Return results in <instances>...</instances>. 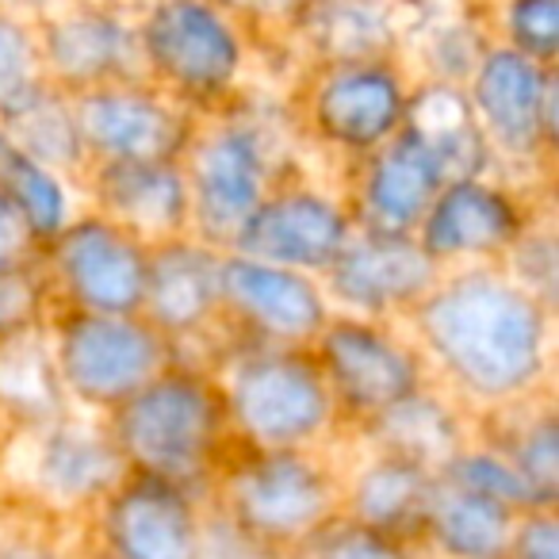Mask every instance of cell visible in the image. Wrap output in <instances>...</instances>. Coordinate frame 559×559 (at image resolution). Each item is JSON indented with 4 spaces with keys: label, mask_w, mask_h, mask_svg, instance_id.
Here are the masks:
<instances>
[{
    "label": "cell",
    "mask_w": 559,
    "mask_h": 559,
    "mask_svg": "<svg viewBox=\"0 0 559 559\" xmlns=\"http://www.w3.org/2000/svg\"><path fill=\"white\" fill-rule=\"evenodd\" d=\"M490 35L498 47L559 70V0H513L490 9Z\"/></svg>",
    "instance_id": "cell-35"
},
{
    "label": "cell",
    "mask_w": 559,
    "mask_h": 559,
    "mask_svg": "<svg viewBox=\"0 0 559 559\" xmlns=\"http://www.w3.org/2000/svg\"><path fill=\"white\" fill-rule=\"evenodd\" d=\"M218 272H223V249L192 234L150 246L146 296L139 314L173 345L177 360L200 365V349H207L203 357L207 368L215 353L230 342L223 326Z\"/></svg>",
    "instance_id": "cell-15"
},
{
    "label": "cell",
    "mask_w": 559,
    "mask_h": 559,
    "mask_svg": "<svg viewBox=\"0 0 559 559\" xmlns=\"http://www.w3.org/2000/svg\"><path fill=\"white\" fill-rule=\"evenodd\" d=\"M0 559H78L47 528H0Z\"/></svg>",
    "instance_id": "cell-41"
},
{
    "label": "cell",
    "mask_w": 559,
    "mask_h": 559,
    "mask_svg": "<svg viewBox=\"0 0 559 559\" xmlns=\"http://www.w3.org/2000/svg\"><path fill=\"white\" fill-rule=\"evenodd\" d=\"M495 47L490 9H406L403 12V70L411 81L467 85L483 55Z\"/></svg>",
    "instance_id": "cell-25"
},
{
    "label": "cell",
    "mask_w": 559,
    "mask_h": 559,
    "mask_svg": "<svg viewBox=\"0 0 559 559\" xmlns=\"http://www.w3.org/2000/svg\"><path fill=\"white\" fill-rule=\"evenodd\" d=\"M311 357L334 399L337 421L353 433L368 429L376 418L433 383L403 326H383L349 314H334L326 322L319 342L311 345Z\"/></svg>",
    "instance_id": "cell-8"
},
{
    "label": "cell",
    "mask_w": 559,
    "mask_h": 559,
    "mask_svg": "<svg viewBox=\"0 0 559 559\" xmlns=\"http://www.w3.org/2000/svg\"><path fill=\"white\" fill-rule=\"evenodd\" d=\"M50 314H55V296H50L39 257L4 264L0 269V345L27 334H43Z\"/></svg>",
    "instance_id": "cell-36"
},
{
    "label": "cell",
    "mask_w": 559,
    "mask_h": 559,
    "mask_svg": "<svg viewBox=\"0 0 559 559\" xmlns=\"http://www.w3.org/2000/svg\"><path fill=\"white\" fill-rule=\"evenodd\" d=\"M47 85L62 96L142 81L134 9L116 4H62L32 12Z\"/></svg>",
    "instance_id": "cell-17"
},
{
    "label": "cell",
    "mask_w": 559,
    "mask_h": 559,
    "mask_svg": "<svg viewBox=\"0 0 559 559\" xmlns=\"http://www.w3.org/2000/svg\"><path fill=\"white\" fill-rule=\"evenodd\" d=\"M188 185V230L215 249H230L234 234L280 185L272 134L253 111L230 104L218 116L200 119L192 146L180 157Z\"/></svg>",
    "instance_id": "cell-6"
},
{
    "label": "cell",
    "mask_w": 559,
    "mask_h": 559,
    "mask_svg": "<svg viewBox=\"0 0 559 559\" xmlns=\"http://www.w3.org/2000/svg\"><path fill=\"white\" fill-rule=\"evenodd\" d=\"M510 559H559L556 510H528L513 521Z\"/></svg>",
    "instance_id": "cell-40"
},
{
    "label": "cell",
    "mask_w": 559,
    "mask_h": 559,
    "mask_svg": "<svg viewBox=\"0 0 559 559\" xmlns=\"http://www.w3.org/2000/svg\"><path fill=\"white\" fill-rule=\"evenodd\" d=\"M223 326L241 345H276V349H311L326 322L334 319L322 280L276 269L241 253H223L218 272Z\"/></svg>",
    "instance_id": "cell-14"
},
{
    "label": "cell",
    "mask_w": 559,
    "mask_h": 559,
    "mask_svg": "<svg viewBox=\"0 0 559 559\" xmlns=\"http://www.w3.org/2000/svg\"><path fill=\"white\" fill-rule=\"evenodd\" d=\"M288 35L304 47L311 70L357 62H399L403 9L383 4H299L288 9Z\"/></svg>",
    "instance_id": "cell-23"
},
{
    "label": "cell",
    "mask_w": 559,
    "mask_h": 559,
    "mask_svg": "<svg viewBox=\"0 0 559 559\" xmlns=\"http://www.w3.org/2000/svg\"><path fill=\"white\" fill-rule=\"evenodd\" d=\"M0 150H4V131H0Z\"/></svg>",
    "instance_id": "cell-44"
},
{
    "label": "cell",
    "mask_w": 559,
    "mask_h": 559,
    "mask_svg": "<svg viewBox=\"0 0 559 559\" xmlns=\"http://www.w3.org/2000/svg\"><path fill=\"white\" fill-rule=\"evenodd\" d=\"M35 257H39V249H35L32 234H27V226L20 223L9 195L0 192V269H4V264L35 261Z\"/></svg>",
    "instance_id": "cell-42"
},
{
    "label": "cell",
    "mask_w": 559,
    "mask_h": 559,
    "mask_svg": "<svg viewBox=\"0 0 559 559\" xmlns=\"http://www.w3.org/2000/svg\"><path fill=\"white\" fill-rule=\"evenodd\" d=\"M411 73L403 62H357L311 70L304 88V123L322 150L365 162L403 134Z\"/></svg>",
    "instance_id": "cell-11"
},
{
    "label": "cell",
    "mask_w": 559,
    "mask_h": 559,
    "mask_svg": "<svg viewBox=\"0 0 559 559\" xmlns=\"http://www.w3.org/2000/svg\"><path fill=\"white\" fill-rule=\"evenodd\" d=\"M62 414H70V403L55 372L47 330L0 345V418L16 433H32Z\"/></svg>",
    "instance_id": "cell-30"
},
{
    "label": "cell",
    "mask_w": 559,
    "mask_h": 559,
    "mask_svg": "<svg viewBox=\"0 0 559 559\" xmlns=\"http://www.w3.org/2000/svg\"><path fill=\"white\" fill-rule=\"evenodd\" d=\"M433 487L437 475L426 467L365 449V456L349 467V475H342V513L391 540L418 548Z\"/></svg>",
    "instance_id": "cell-24"
},
{
    "label": "cell",
    "mask_w": 559,
    "mask_h": 559,
    "mask_svg": "<svg viewBox=\"0 0 559 559\" xmlns=\"http://www.w3.org/2000/svg\"><path fill=\"white\" fill-rule=\"evenodd\" d=\"M357 437L365 441V449L411 460V464L441 475L444 464L475 437V418L429 383L426 391L406 399L403 406H395L383 418H376Z\"/></svg>",
    "instance_id": "cell-27"
},
{
    "label": "cell",
    "mask_w": 559,
    "mask_h": 559,
    "mask_svg": "<svg viewBox=\"0 0 559 559\" xmlns=\"http://www.w3.org/2000/svg\"><path fill=\"white\" fill-rule=\"evenodd\" d=\"M192 559H292V556H284V551L246 536L241 528H234L223 513L207 506L203 528H200V544H195Z\"/></svg>",
    "instance_id": "cell-39"
},
{
    "label": "cell",
    "mask_w": 559,
    "mask_h": 559,
    "mask_svg": "<svg viewBox=\"0 0 559 559\" xmlns=\"http://www.w3.org/2000/svg\"><path fill=\"white\" fill-rule=\"evenodd\" d=\"M0 192L9 195V203L16 207L20 223L27 226L35 249L50 246L85 211L81 188L73 180L43 169L32 157L16 154L9 142L0 150Z\"/></svg>",
    "instance_id": "cell-31"
},
{
    "label": "cell",
    "mask_w": 559,
    "mask_h": 559,
    "mask_svg": "<svg viewBox=\"0 0 559 559\" xmlns=\"http://www.w3.org/2000/svg\"><path fill=\"white\" fill-rule=\"evenodd\" d=\"M81 203L108 223L123 226L142 246L185 238L188 230V185L180 162H116L88 165L81 177Z\"/></svg>",
    "instance_id": "cell-21"
},
{
    "label": "cell",
    "mask_w": 559,
    "mask_h": 559,
    "mask_svg": "<svg viewBox=\"0 0 559 559\" xmlns=\"http://www.w3.org/2000/svg\"><path fill=\"white\" fill-rule=\"evenodd\" d=\"M203 513V498L127 472V479L88 518L93 551L108 559H192Z\"/></svg>",
    "instance_id": "cell-20"
},
{
    "label": "cell",
    "mask_w": 559,
    "mask_h": 559,
    "mask_svg": "<svg viewBox=\"0 0 559 559\" xmlns=\"http://www.w3.org/2000/svg\"><path fill=\"white\" fill-rule=\"evenodd\" d=\"M207 506L246 536L292 556L342 513V472L322 452L234 449Z\"/></svg>",
    "instance_id": "cell-5"
},
{
    "label": "cell",
    "mask_w": 559,
    "mask_h": 559,
    "mask_svg": "<svg viewBox=\"0 0 559 559\" xmlns=\"http://www.w3.org/2000/svg\"><path fill=\"white\" fill-rule=\"evenodd\" d=\"M518 518L506 506L437 479L418 548L426 559H510Z\"/></svg>",
    "instance_id": "cell-28"
},
{
    "label": "cell",
    "mask_w": 559,
    "mask_h": 559,
    "mask_svg": "<svg viewBox=\"0 0 559 559\" xmlns=\"http://www.w3.org/2000/svg\"><path fill=\"white\" fill-rule=\"evenodd\" d=\"M78 559H108V556H100V551L88 548V551H78Z\"/></svg>",
    "instance_id": "cell-43"
},
{
    "label": "cell",
    "mask_w": 559,
    "mask_h": 559,
    "mask_svg": "<svg viewBox=\"0 0 559 559\" xmlns=\"http://www.w3.org/2000/svg\"><path fill=\"white\" fill-rule=\"evenodd\" d=\"M444 185L449 180H444L441 165L403 131L372 157L353 165V185L345 192V203H349L357 230L414 234Z\"/></svg>",
    "instance_id": "cell-22"
},
{
    "label": "cell",
    "mask_w": 559,
    "mask_h": 559,
    "mask_svg": "<svg viewBox=\"0 0 559 559\" xmlns=\"http://www.w3.org/2000/svg\"><path fill=\"white\" fill-rule=\"evenodd\" d=\"M475 426H495V429H475V437L495 444L506 460L521 472L528 490L536 495L540 506L556 510L559 502V418L548 395L533 399V403L510 406L490 418H479Z\"/></svg>",
    "instance_id": "cell-29"
},
{
    "label": "cell",
    "mask_w": 559,
    "mask_h": 559,
    "mask_svg": "<svg viewBox=\"0 0 559 559\" xmlns=\"http://www.w3.org/2000/svg\"><path fill=\"white\" fill-rule=\"evenodd\" d=\"M437 479L452 483V487L467 490V495L487 498V502L506 506V510H513V513L551 510V506L536 502V495L528 490V483L521 479L518 467H513L495 444L479 441V437H472V441L444 464V472L437 475Z\"/></svg>",
    "instance_id": "cell-33"
},
{
    "label": "cell",
    "mask_w": 559,
    "mask_h": 559,
    "mask_svg": "<svg viewBox=\"0 0 559 559\" xmlns=\"http://www.w3.org/2000/svg\"><path fill=\"white\" fill-rule=\"evenodd\" d=\"M437 391L475 421L548 395L556 311L502 269H456L403 322Z\"/></svg>",
    "instance_id": "cell-1"
},
{
    "label": "cell",
    "mask_w": 559,
    "mask_h": 559,
    "mask_svg": "<svg viewBox=\"0 0 559 559\" xmlns=\"http://www.w3.org/2000/svg\"><path fill=\"white\" fill-rule=\"evenodd\" d=\"M444 272L429 261L414 234L357 230L322 276L334 314L403 326Z\"/></svg>",
    "instance_id": "cell-18"
},
{
    "label": "cell",
    "mask_w": 559,
    "mask_h": 559,
    "mask_svg": "<svg viewBox=\"0 0 559 559\" xmlns=\"http://www.w3.org/2000/svg\"><path fill=\"white\" fill-rule=\"evenodd\" d=\"M32 12L0 9V123H9L47 93Z\"/></svg>",
    "instance_id": "cell-34"
},
{
    "label": "cell",
    "mask_w": 559,
    "mask_h": 559,
    "mask_svg": "<svg viewBox=\"0 0 559 559\" xmlns=\"http://www.w3.org/2000/svg\"><path fill=\"white\" fill-rule=\"evenodd\" d=\"M20 483L50 518H93L96 506L127 479V464L104 418L62 414L58 421L20 433Z\"/></svg>",
    "instance_id": "cell-12"
},
{
    "label": "cell",
    "mask_w": 559,
    "mask_h": 559,
    "mask_svg": "<svg viewBox=\"0 0 559 559\" xmlns=\"http://www.w3.org/2000/svg\"><path fill=\"white\" fill-rule=\"evenodd\" d=\"M104 426L127 472L173 483L203 502H211L218 472L234 452L215 376L192 360H173L111 411Z\"/></svg>",
    "instance_id": "cell-2"
},
{
    "label": "cell",
    "mask_w": 559,
    "mask_h": 559,
    "mask_svg": "<svg viewBox=\"0 0 559 559\" xmlns=\"http://www.w3.org/2000/svg\"><path fill=\"white\" fill-rule=\"evenodd\" d=\"M142 81L207 119L241 100L249 73V27L207 0H162L134 9Z\"/></svg>",
    "instance_id": "cell-4"
},
{
    "label": "cell",
    "mask_w": 559,
    "mask_h": 559,
    "mask_svg": "<svg viewBox=\"0 0 559 559\" xmlns=\"http://www.w3.org/2000/svg\"><path fill=\"white\" fill-rule=\"evenodd\" d=\"M55 311L73 314H139L146 296L150 246L108 223L96 211H81L50 246L39 249Z\"/></svg>",
    "instance_id": "cell-10"
},
{
    "label": "cell",
    "mask_w": 559,
    "mask_h": 559,
    "mask_svg": "<svg viewBox=\"0 0 559 559\" xmlns=\"http://www.w3.org/2000/svg\"><path fill=\"white\" fill-rule=\"evenodd\" d=\"M292 559H426L414 544L391 540V536L376 533V528L349 521L345 513H337L330 525H322L311 540L299 551H292Z\"/></svg>",
    "instance_id": "cell-38"
},
{
    "label": "cell",
    "mask_w": 559,
    "mask_h": 559,
    "mask_svg": "<svg viewBox=\"0 0 559 559\" xmlns=\"http://www.w3.org/2000/svg\"><path fill=\"white\" fill-rule=\"evenodd\" d=\"M207 372L241 452H322L342 429L311 349L241 345L230 337Z\"/></svg>",
    "instance_id": "cell-3"
},
{
    "label": "cell",
    "mask_w": 559,
    "mask_h": 559,
    "mask_svg": "<svg viewBox=\"0 0 559 559\" xmlns=\"http://www.w3.org/2000/svg\"><path fill=\"white\" fill-rule=\"evenodd\" d=\"M464 96L495 154L498 177L510 169L528 177L551 162L559 134V70H544L495 43L467 78Z\"/></svg>",
    "instance_id": "cell-9"
},
{
    "label": "cell",
    "mask_w": 559,
    "mask_h": 559,
    "mask_svg": "<svg viewBox=\"0 0 559 559\" xmlns=\"http://www.w3.org/2000/svg\"><path fill=\"white\" fill-rule=\"evenodd\" d=\"M353 234H357V223L342 192L284 177L234 234L230 253L322 280Z\"/></svg>",
    "instance_id": "cell-13"
},
{
    "label": "cell",
    "mask_w": 559,
    "mask_h": 559,
    "mask_svg": "<svg viewBox=\"0 0 559 559\" xmlns=\"http://www.w3.org/2000/svg\"><path fill=\"white\" fill-rule=\"evenodd\" d=\"M533 215V200L506 177H464L437 192L414 238L441 272L498 269Z\"/></svg>",
    "instance_id": "cell-16"
},
{
    "label": "cell",
    "mask_w": 559,
    "mask_h": 559,
    "mask_svg": "<svg viewBox=\"0 0 559 559\" xmlns=\"http://www.w3.org/2000/svg\"><path fill=\"white\" fill-rule=\"evenodd\" d=\"M70 100L93 165L180 162L200 127V116L157 93L150 81L93 88V93L70 96Z\"/></svg>",
    "instance_id": "cell-19"
},
{
    "label": "cell",
    "mask_w": 559,
    "mask_h": 559,
    "mask_svg": "<svg viewBox=\"0 0 559 559\" xmlns=\"http://www.w3.org/2000/svg\"><path fill=\"white\" fill-rule=\"evenodd\" d=\"M403 131L441 165L444 180L498 177L495 154L472 116L464 88L437 85V81H411Z\"/></svg>",
    "instance_id": "cell-26"
},
{
    "label": "cell",
    "mask_w": 559,
    "mask_h": 559,
    "mask_svg": "<svg viewBox=\"0 0 559 559\" xmlns=\"http://www.w3.org/2000/svg\"><path fill=\"white\" fill-rule=\"evenodd\" d=\"M47 342L70 411L93 418H108L177 360L173 345L142 314L55 311Z\"/></svg>",
    "instance_id": "cell-7"
},
{
    "label": "cell",
    "mask_w": 559,
    "mask_h": 559,
    "mask_svg": "<svg viewBox=\"0 0 559 559\" xmlns=\"http://www.w3.org/2000/svg\"><path fill=\"white\" fill-rule=\"evenodd\" d=\"M0 131H4V142L16 154L32 157L43 169L58 173V177L73 180V185H81V177L93 165L85 154V142H81L73 100L55 93V88H47L32 108L12 116L9 123H0Z\"/></svg>",
    "instance_id": "cell-32"
},
{
    "label": "cell",
    "mask_w": 559,
    "mask_h": 559,
    "mask_svg": "<svg viewBox=\"0 0 559 559\" xmlns=\"http://www.w3.org/2000/svg\"><path fill=\"white\" fill-rule=\"evenodd\" d=\"M498 269H502L521 292H528L533 299H540L544 307L556 311L559 253H556V230H551V218L533 215V223L521 230V238L513 241L510 253L502 257Z\"/></svg>",
    "instance_id": "cell-37"
}]
</instances>
